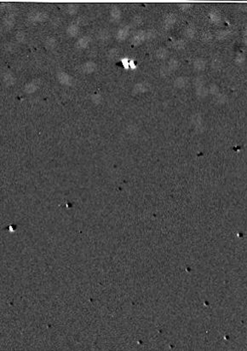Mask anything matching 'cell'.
Returning <instances> with one entry per match:
<instances>
[{
    "instance_id": "16",
    "label": "cell",
    "mask_w": 247,
    "mask_h": 351,
    "mask_svg": "<svg viewBox=\"0 0 247 351\" xmlns=\"http://www.w3.org/2000/svg\"><path fill=\"white\" fill-rule=\"evenodd\" d=\"M185 35L188 39H192V38L194 37V35H195V28H194L193 26L190 25L186 27V29H185Z\"/></svg>"
},
{
    "instance_id": "2",
    "label": "cell",
    "mask_w": 247,
    "mask_h": 351,
    "mask_svg": "<svg viewBox=\"0 0 247 351\" xmlns=\"http://www.w3.org/2000/svg\"><path fill=\"white\" fill-rule=\"evenodd\" d=\"M146 39H147V33L143 31H140L134 34L131 40V43L135 45H141Z\"/></svg>"
},
{
    "instance_id": "22",
    "label": "cell",
    "mask_w": 247,
    "mask_h": 351,
    "mask_svg": "<svg viewBox=\"0 0 247 351\" xmlns=\"http://www.w3.org/2000/svg\"><path fill=\"white\" fill-rule=\"evenodd\" d=\"M118 55H119V50H118L117 48H113L112 50H109L108 56L110 57V58L114 59V58H115V57H117V56H118Z\"/></svg>"
},
{
    "instance_id": "4",
    "label": "cell",
    "mask_w": 247,
    "mask_h": 351,
    "mask_svg": "<svg viewBox=\"0 0 247 351\" xmlns=\"http://www.w3.org/2000/svg\"><path fill=\"white\" fill-rule=\"evenodd\" d=\"M129 34H130V27H123L119 29L117 34H116V38L117 40H124L127 37H128Z\"/></svg>"
},
{
    "instance_id": "1",
    "label": "cell",
    "mask_w": 247,
    "mask_h": 351,
    "mask_svg": "<svg viewBox=\"0 0 247 351\" xmlns=\"http://www.w3.org/2000/svg\"><path fill=\"white\" fill-rule=\"evenodd\" d=\"M47 17L48 15L46 14V12L44 11H33V12H31L28 16L31 21H43L46 20Z\"/></svg>"
},
{
    "instance_id": "17",
    "label": "cell",
    "mask_w": 247,
    "mask_h": 351,
    "mask_svg": "<svg viewBox=\"0 0 247 351\" xmlns=\"http://www.w3.org/2000/svg\"><path fill=\"white\" fill-rule=\"evenodd\" d=\"M229 35H230L229 31L227 30L219 31L217 34V39L218 40H226V39H227V38L229 37Z\"/></svg>"
},
{
    "instance_id": "12",
    "label": "cell",
    "mask_w": 247,
    "mask_h": 351,
    "mask_svg": "<svg viewBox=\"0 0 247 351\" xmlns=\"http://www.w3.org/2000/svg\"><path fill=\"white\" fill-rule=\"evenodd\" d=\"M209 17H210V21L212 22V23H216L217 24L221 21V15L219 14V12L216 11V10H212L210 14H209Z\"/></svg>"
},
{
    "instance_id": "10",
    "label": "cell",
    "mask_w": 247,
    "mask_h": 351,
    "mask_svg": "<svg viewBox=\"0 0 247 351\" xmlns=\"http://www.w3.org/2000/svg\"><path fill=\"white\" fill-rule=\"evenodd\" d=\"M179 65H180V62L177 59H170V60L169 61L168 64L166 66H164L165 67L164 69L167 71L176 70L179 67Z\"/></svg>"
},
{
    "instance_id": "25",
    "label": "cell",
    "mask_w": 247,
    "mask_h": 351,
    "mask_svg": "<svg viewBox=\"0 0 247 351\" xmlns=\"http://www.w3.org/2000/svg\"><path fill=\"white\" fill-rule=\"evenodd\" d=\"M222 65L221 61L218 59H213L212 61V68H220Z\"/></svg>"
},
{
    "instance_id": "18",
    "label": "cell",
    "mask_w": 247,
    "mask_h": 351,
    "mask_svg": "<svg viewBox=\"0 0 247 351\" xmlns=\"http://www.w3.org/2000/svg\"><path fill=\"white\" fill-rule=\"evenodd\" d=\"M14 23H15V17H14L13 15H10V16H8L7 18H5V24L6 27H11L12 26L14 25Z\"/></svg>"
},
{
    "instance_id": "8",
    "label": "cell",
    "mask_w": 247,
    "mask_h": 351,
    "mask_svg": "<svg viewBox=\"0 0 247 351\" xmlns=\"http://www.w3.org/2000/svg\"><path fill=\"white\" fill-rule=\"evenodd\" d=\"M110 15H111L112 20L114 21H118L121 18V11L117 6H114L110 11Z\"/></svg>"
},
{
    "instance_id": "29",
    "label": "cell",
    "mask_w": 247,
    "mask_h": 351,
    "mask_svg": "<svg viewBox=\"0 0 247 351\" xmlns=\"http://www.w3.org/2000/svg\"><path fill=\"white\" fill-rule=\"evenodd\" d=\"M122 62H123V64L124 67H130V62H128L126 59H124Z\"/></svg>"
},
{
    "instance_id": "14",
    "label": "cell",
    "mask_w": 247,
    "mask_h": 351,
    "mask_svg": "<svg viewBox=\"0 0 247 351\" xmlns=\"http://www.w3.org/2000/svg\"><path fill=\"white\" fill-rule=\"evenodd\" d=\"M58 78H59L60 81H61V83H63V84H67V83H69L70 81H71V80H72V78H71L67 74L64 73V72L59 73V74H58Z\"/></svg>"
},
{
    "instance_id": "19",
    "label": "cell",
    "mask_w": 247,
    "mask_h": 351,
    "mask_svg": "<svg viewBox=\"0 0 247 351\" xmlns=\"http://www.w3.org/2000/svg\"><path fill=\"white\" fill-rule=\"evenodd\" d=\"M201 39H202V41H204V42H210L213 39L212 34L210 33V32H205L202 34V36H201Z\"/></svg>"
},
{
    "instance_id": "15",
    "label": "cell",
    "mask_w": 247,
    "mask_h": 351,
    "mask_svg": "<svg viewBox=\"0 0 247 351\" xmlns=\"http://www.w3.org/2000/svg\"><path fill=\"white\" fill-rule=\"evenodd\" d=\"M245 60H246V57H245V56L244 55L243 53H239L234 57V62L237 65H243L245 63Z\"/></svg>"
},
{
    "instance_id": "28",
    "label": "cell",
    "mask_w": 247,
    "mask_h": 351,
    "mask_svg": "<svg viewBox=\"0 0 247 351\" xmlns=\"http://www.w3.org/2000/svg\"><path fill=\"white\" fill-rule=\"evenodd\" d=\"M132 21H133V22H134V24H135V25H138L139 23L141 22L142 19H141L139 16H136V17H135V18H134Z\"/></svg>"
},
{
    "instance_id": "26",
    "label": "cell",
    "mask_w": 247,
    "mask_h": 351,
    "mask_svg": "<svg viewBox=\"0 0 247 351\" xmlns=\"http://www.w3.org/2000/svg\"><path fill=\"white\" fill-rule=\"evenodd\" d=\"M5 81H11V80H14V78H13V76H12V75L10 74V73H7V74H5Z\"/></svg>"
},
{
    "instance_id": "9",
    "label": "cell",
    "mask_w": 247,
    "mask_h": 351,
    "mask_svg": "<svg viewBox=\"0 0 247 351\" xmlns=\"http://www.w3.org/2000/svg\"><path fill=\"white\" fill-rule=\"evenodd\" d=\"M176 21H177V19H176V15H173V14H169V15L165 17V19L164 20V27H165L166 28L171 27L175 24Z\"/></svg>"
},
{
    "instance_id": "3",
    "label": "cell",
    "mask_w": 247,
    "mask_h": 351,
    "mask_svg": "<svg viewBox=\"0 0 247 351\" xmlns=\"http://www.w3.org/2000/svg\"><path fill=\"white\" fill-rule=\"evenodd\" d=\"M90 41H91V39L89 38V36L82 37V38H80V39L77 41V43H76V47H77L78 49H85L86 47H88V45H89Z\"/></svg>"
},
{
    "instance_id": "20",
    "label": "cell",
    "mask_w": 247,
    "mask_h": 351,
    "mask_svg": "<svg viewBox=\"0 0 247 351\" xmlns=\"http://www.w3.org/2000/svg\"><path fill=\"white\" fill-rule=\"evenodd\" d=\"M78 10H79V7L76 5H69L67 6V11L69 14H71V15L76 14V12L78 11Z\"/></svg>"
},
{
    "instance_id": "6",
    "label": "cell",
    "mask_w": 247,
    "mask_h": 351,
    "mask_svg": "<svg viewBox=\"0 0 247 351\" xmlns=\"http://www.w3.org/2000/svg\"><path fill=\"white\" fill-rule=\"evenodd\" d=\"M206 64H207V62L203 58H196L193 61V68L196 70H204L206 67Z\"/></svg>"
},
{
    "instance_id": "30",
    "label": "cell",
    "mask_w": 247,
    "mask_h": 351,
    "mask_svg": "<svg viewBox=\"0 0 247 351\" xmlns=\"http://www.w3.org/2000/svg\"><path fill=\"white\" fill-rule=\"evenodd\" d=\"M245 37H247V27L245 29Z\"/></svg>"
},
{
    "instance_id": "23",
    "label": "cell",
    "mask_w": 247,
    "mask_h": 351,
    "mask_svg": "<svg viewBox=\"0 0 247 351\" xmlns=\"http://www.w3.org/2000/svg\"><path fill=\"white\" fill-rule=\"evenodd\" d=\"M15 39H16V40H17L18 42H23L25 40V34L23 32H19V33H17L16 35H15Z\"/></svg>"
},
{
    "instance_id": "13",
    "label": "cell",
    "mask_w": 247,
    "mask_h": 351,
    "mask_svg": "<svg viewBox=\"0 0 247 351\" xmlns=\"http://www.w3.org/2000/svg\"><path fill=\"white\" fill-rule=\"evenodd\" d=\"M168 56V50L164 47H160L157 51H156V56L157 58L160 60H164Z\"/></svg>"
},
{
    "instance_id": "27",
    "label": "cell",
    "mask_w": 247,
    "mask_h": 351,
    "mask_svg": "<svg viewBox=\"0 0 247 351\" xmlns=\"http://www.w3.org/2000/svg\"><path fill=\"white\" fill-rule=\"evenodd\" d=\"M179 7H180L183 11H185V10H187L188 9H189V8L191 7V5H190V4H182V5H180Z\"/></svg>"
},
{
    "instance_id": "24",
    "label": "cell",
    "mask_w": 247,
    "mask_h": 351,
    "mask_svg": "<svg viewBox=\"0 0 247 351\" xmlns=\"http://www.w3.org/2000/svg\"><path fill=\"white\" fill-rule=\"evenodd\" d=\"M99 37H100V39H101V40H107L109 38L108 32L107 30L102 31V32L100 33V36H99Z\"/></svg>"
},
{
    "instance_id": "5",
    "label": "cell",
    "mask_w": 247,
    "mask_h": 351,
    "mask_svg": "<svg viewBox=\"0 0 247 351\" xmlns=\"http://www.w3.org/2000/svg\"><path fill=\"white\" fill-rule=\"evenodd\" d=\"M96 64L94 62H92V61H88V62H86L85 63H84L83 64V66H82V70L84 71V73H86V74H90V73H93L95 70V69H96Z\"/></svg>"
},
{
    "instance_id": "11",
    "label": "cell",
    "mask_w": 247,
    "mask_h": 351,
    "mask_svg": "<svg viewBox=\"0 0 247 351\" xmlns=\"http://www.w3.org/2000/svg\"><path fill=\"white\" fill-rule=\"evenodd\" d=\"M45 45L46 49H48V50H53L54 48L56 47V45H57V41H56V40H55V38L50 37V38H48L47 40H45Z\"/></svg>"
},
{
    "instance_id": "21",
    "label": "cell",
    "mask_w": 247,
    "mask_h": 351,
    "mask_svg": "<svg viewBox=\"0 0 247 351\" xmlns=\"http://www.w3.org/2000/svg\"><path fill=\"white\" fill-rule=\"evenodd\" d=\"M185 45H186V42L183 40H176V41H174V43H173L174 47L177 48V49H182V48H183V47L185 46Z\"/></svg>"
},
{
    "instance_id": "7",
    "label": "cell",
    "mask_w": 247,
    "mask_h": 351,
    "mask_svg": "<svg viewBox=\"0 0 247 351\" xmlns=\"http://www.w3.org/2000/svg\"><path fill=\"white\" fill-rule=\"evenodd\" d=\"M79 32V26L76 24H71L67 28V34L70 37H75L78 35Z\"/></svg>"
}]
</instances>
